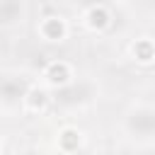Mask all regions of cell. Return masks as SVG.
Segmentation results:
<instances>
[{"label": "cell", "mask_w": 155, "mask_h": 155, "mask_svg": "<svg viewBox=\"0 0 155 155\" xmlns=\"http://www.w3.org/2000/svg\"><path fill=\"white\" fill-rule=\"evenodd\" d=\"M31 155H51V153H44V150H39V153H31Z\"/></svg>", "instance_id": "5b68a950"}, {"label": "cell", "mask_w": 155, "mask_h": 155, "mask_svg": "<svg viewBox=\"0 0 155 155\" xmlns=\"http://www.w3.org/2000/svg\"><path fill=\"white\" fill-rule=\"evenodd\" d=\"M29 94V80L22 75H0V102L19 104Z\"/></svg>", "instance_id": "3957f363"}, {"label": "cell", "mask_w": 155, "mask_h": 155, "mask_svg": "<svg viewBox=\"0 0 155 155\" xmlns=\"http://www.w3.org/2000/svg\"><path fill=\"white\" fill-rule=\"evenodd\" d=\"M92 97H94V85L85 82V80L61 85L53 92V102L58 107H65V109H70V107H85V104L92 102Z\"/></svg>", "instance_id": "6da1fadb"}, {"label": "cell", "mask_w": 155, "mask_h": 155, "mask_svg": "<svg viewBox=\"0 0 155 155\" xmlns=\"http://www.w3.org/2000/svg\"><path fill=\"white\" fill-rule=\"evenodd\" d=\"M24 17V0H0V27L17 24Z\"/></svg>", "instance_id": "277c9868"}, {"label": "cell", "mask_w": 155, "mask_h": 155, "mask_svg": "<svg viewBox=\"0 0 155 155\" xmlns=\"http://www.w3.org/2000/svg\"><path fill=\"white\" fill-rule=\"evenodd\" d=\"M126 131L133 138H155V107H136L126 114Z\"/></svg>", "instance_id": "7a4b0ae2"}]
</instances>
